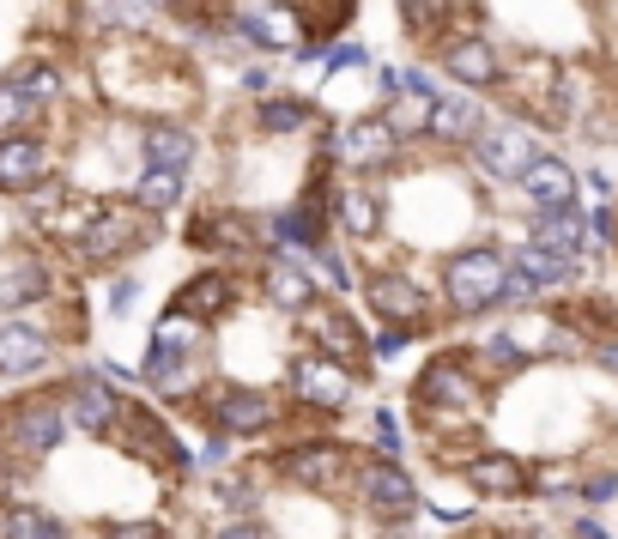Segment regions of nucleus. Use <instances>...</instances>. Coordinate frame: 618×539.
Segmentation results:
<instances>
[{"instance_id": "nucleus-1", "label": "nucleus", "mask_w": 618, "mask_h": 539, "mask_svg": "<svg viewBox=\"0 0 618 539\" xmlns=\"http://www.w3.org/2000/svg\"><path fill=\"white\" fill-rule=\"evenodd\" d=\"M503 279H510V261L491 255V249H467V255H455V261L443 267V291H448V303H455L460 316L491 309V303L503 297Z\"/></svg>"}, {"instance_id": "nucleus-2", "label": "nucleus", "mask_w": 618, "mask_h": 539, "mask_svg": "<svg viewBox=\"0 0 618 539\" xmlns=\"http://www.w3.org/2000/svg\"><path fill=\"white\" fill-rule=\"evenodd\" d=\"M474 159H479V171L498 176V183H522L539 152H534V133L527 128H486L474 140Z\"/></svg>"}, {"instance_id": "nucleus-3", "label": "nucleus", "mask_w": 618, "mask_h": 539, "mask_svg": "<svg viewBox=\"0 0 618 539\" xmlns=\"http://www.w3.org/2000/svg\"><path fill=\"white\" fill-rule=\"evenodd\" d=\"M145 231H152V212H140V207H97L92 231H85V255H92V261H116V255H128Z\"/></svg>"}, {"instance_id": "nucleus-4", "label": "nucleus", "mask_w": 618, "mask_h": 539, "mask_svg": "<svg viewBox=\"0 0 618 539\" xmlns=\"http://www.w3.org/2000/svg\"><path fill=\"white\" fill-rule=\"evenodd\" d=\"M212 424H219L224 436H255V431H267V424H273V400L267 395H255V388H219V395H212Z\"/></svg>"}, {"instance_id": "nucleus-5", "label": "nucleus", "mask_w": 618, "mask_h": 539, "mask_svg": "<svg viewBox=\"0 0 618 539\" xmlns=\"http://www.w3.org/2000/svg\"><path fill=\"white\" fill-rule=\"evenodd\" d=\"M291 395H298L303 407H340V400L352 395V376H346L328 352L298 358V364H291Z\"/></svg>"}, {"instance_id": "nucleus-6", "label": "nucleus", "mask_w": 618, "mask_h": 539, "mask_svg": "<svg viewBox=\"0 0 618 539\" xmlns=\"http://www.w3.org/2000/svg\"><path fill=\"white\" fill-rule=\"evenodd\" d=\"M346 473V455L334 443H303V448H285V479L303 491H334Z\"/></svg>"}, {"instance_id": "nucleus-7", "label": "nucleus", "mask_w": 618, "mask_h": 539, "mask_svg": "<svg viewBox=\"0 0 618 539\" xmlns=\"http://www.w3.org/2000/svg\"><path fill=\"white\" fill-rule=\"evenodd\" d=\"M358 491H364V503L376 515H388V522H400V515H412V503H419V491H412V479L400 473V467H388V460H376V467H364V479H358Z\"/></svg>"}, {"instance_id": "nucleus-8", "label": "nucleus", "mask_w": 618, "mask_h": 539, "mask_svg": "<svg viewBox=\"0 0 618 539\" xmlns=\"http://www.w3.org/2000/svg\"><path fill=\"white\" fill-rule=\"evenodd\" d=\"M231 303H237V279L231 273H195L183 291H176V316L207 321V316H224Z\"/></svg>"}, {"instance_id": "nucleus-9", "label": "nucleus", "mask_w": 618, "mask_h": 539, "mask_svg": "<svg viewBox=\"0 0 618 539\" xmlns=\"http://www.w3.org/2000/svg\"><path fill=\"white\" fill-rule=\"evenodd\" d=\"M61 424H67L61 407H49V400H31V407L13 419V431H7V436H13L19 455H49V448L61 443Z\"/></svg>"}, {"instance_id": "nucleus-10", "label": "nucleus", "mask_w": 618, "mask_h": 539, "mask_svg": "<svg viewBox=\"0 0 618 539\" xmlns=\"http://www.w3.org/2000/svg\"><path fill=\"white\" fill-rule=\"evenodd\" d=\"M522 188H527V195H534L546 212H564L570 200H576V171H570L564 159H546V152H539V159L527 164Z\"/></svg>"}, {"instance_id": "nucleus-11", "label": "nucleus", "mask_w": 618, "mask_h": 539, "mask_svg": "<svg viewBox=\"0 0 618 539\" xmlns=\"http://www.w3.org/2000/svg\"><path fill=\"white\" fill-rule=\"evenodd\" d=\"M43 171H49V152H43L37 140H25V133H7V140H0V188H7V195L31 188Z\"/></svg>"}, {"instance_id": "nucleus-12", "label": "nucleus", "mask_w": 618, "mask_h": 539, "mask_svg": "<svg viewBox=\"0 0 618 539\" xmlns=\"http://www.w3.org/2000/svg\"><path fill=\"white\" fill-rule=\"evenodd\" d=\"M195 133L188 128H171V121H159V128H145V171H171L183 176L188 164H195Z\"/></svg>"}, {"instance_id": "nucleus-13", "label": "nucleus", "mask_w": 618, "mask_h": 539, "mask_svg": "<svg viewBox=\"0 0 618 539\" xmlns=\"http://www.w3.org/2000/svg\"><path fill=\"white\" fill-rule=\"evenodd\" d=\"M370 303H376L388 321H400V328L424 316V291L412 285L407 273H376V279H370Z\"/></svg>"}, {"instance_id": "nucleus-14", "label": "nucleus", "mask_w": 618, "mask_h": 539, "mask_svg": "<svg viewBox=\"0 0 618 539\" xmlns=\"http://www.w3.org/2000/svg\"><path fill=\"white\" fill-rule=\"evenodd\" d=\"M49 364V340H43L37 328H19V321H7L0 328V376H31V370Z\"/></svg>"}, {"instance_id": "nucleus-15", "label": "nucleus", "mask_w": 618, "mask_h": 539, "mask_svg": "<svg viewBox=\"0 0 618 539\" xmlns=\"http://www.w3.org/2000/svg\"><path fill=\"white\" fill-rule=\"evenodd\" d=\"M395 140H400V133L376 116V121H352V128H346L334 145H340V159H346V164H382L388 152H395Z\"/></svg>"}, {"instance_id": "nucleus-16", "label": "nucleus", "mask_w": 618, "mask_h": 539, "mask_svg": "<svg viewBox=\"0 0 618 539\" xmlns=\"http://www.w3.org/2000/svg\"><path fill=\"white\" fill-rule=\"evenodd\" d=\"M67 412H73V424H85V431H109L121 412V400L109 395L97 376H80L73 382V395H67Z\"/></svg>"}, {"instance_id": "nucleus-17", "label": "nucleus", "mask_w": 618, "mask_h": 539, "mask_svg": "<svg viewBox=\"0 0 618 539\" xmlns=\"http://www.w3.org/2000/svg\"><path fill=\"white\" fill-rule=\"evenodd\" d=\"M424 133H436V140H479V133H486V116H479L474 97H436Z\"/></svg>"}, {"instance_id": "nucleus-18", "label": "nucleus", "mask_w": 618, "mask_h": 539, "mask_svg": "<svg viewBox=\"0 0 618 539\" xmlns=\"http://www.w3.org/2000/svg\"><path fill=\"white\" fill-rule=\"evenodd\" d=\"M443 67L455 73L460 85H491V80L503 73V67H498V55H491V43H479V37H467V43H448Z\"/></svg>"}, {"instance_id": "nucleus-19", "label": "nucleus", "mask_w": 618, "mask_h": 539, "mask_svg": "<svg viewBox=\"0 0 618 539\" xmlns=\"http://www.w3.org/2000/svg\"><path fill=\"white\" fill-rule=\"evenodd\" d=\"M534 243L539 249H552V255H564V261H582V243H588V231H582V219L576 212H539V224H534Z\"/></svg>"}, {"instance_id": "nucleus-20", "label": "nucleus", "mask_w": 618, "mask_h": 539, "mask_svg": "<svg viewBox=\"0 0 618 539\" xmlns=\"http://www.w3.org/2000/svg\"><path fill=\"white\" fill-rule=\"evenodd\" d=\"M303 321H310V333H316V340L328 345V358H334V364H340V358H358V352H364V340H358V328H352V321L340 316V309H310V316H303Z\"/></svg>"}, {"instance_id": "nucleus-21", "label": "nucleus", "mask_w": 618, "mask_h": 539, "mask_svg": "<svg viewBox=\"0 0 618 539\" xmlns=\"http://www.w3.org/2000/svg\"><path fill=\"white\" fill-rule=\"evenodd\" d=\"M467 479H474V485L486 491V497H515V491L527 485V473L515 467L510 455H486V460H474V467H467Z\"/></svg>"}, {"instance_id": "nucleus-22", "label": "nucleus", "mask_w": 618, "mask_h": 539, "mask_svg": "<svg viewBox=\"0 0 618 539\" xmlns=\"http://www.w3.org/2000/svg\"><path fill=\"white\" fill-rule=\"evenodd\" d=\"M419 395L431 407H474V382L460 376V364H436V370H424Z\"/></svg>"}, {"instance_id": "nucleus-23", "label": "nucleus", "mask_w": 618, "mask_h": 539, "mask_svg": "<svg viewBox=\"0 0 618 539\" xmlns=\"http://www.w3.org/2000/svg\"><path fill=\"white\" fill-rule=\"evenodd\" d=\"M145 382H152V388H164V395H176V388H195V358L152 345V352H145Z\"/></svg>"}, {"instance_id": "nucleus-24", "label": "nucleus", "mask_w": 618, "mask_h": 539, "mask_svg": "<svg viewBox=\"0 0 618 539\" xmlns=\"http://www.w3.org/2000/svg\"><path fill=\"white\" fill-rule=\"evenodd\" d=\"M515 273L539 291V285H564V279L576 273V261H564V255H552V249H539V243H527V249L515 255Z\"/></svg>"}, {"instance_id": "nucleus-25", "label": "nucleus", "mask_w": 618, "mask_h": 539, "mask_svg": "<svg viewBox=\"0 0 618 539\" xmlns=\"http://www.w3.org/2000/svg\"><path fill=\"white\" fill-rule=\"evenodd\" d=\"M267 297L279 303V309H310V273L291 261H273L267 267Z\"/></svg>"}, {"instance_id": "nucleus-26", "label": "nucleus", "mask_w": 618, "mask_h": 539, "mask_svg": "<svg viewBox=\"0 0 618 539\" xmlns=\"http://www.w3.org/2000/svg\"><path fill=\"white\" fill-rule=\"evenodd\" d=\"M237 31L261 49H298V19L285 13H255V19H237Z\"/></svg>"}, {"instance_id": "nucleus-27", "label": "nucleus", "mask_w": 618, "mask_h": 539, "mask_svg": "<svg viewBox=\"0 0 618 539\" xmlns=\"http://www.w3.org/2000/svg\"><path fill=\"white\" fill-rule=\"evenodd\" d=\"M334 212L346 219V231H352V237H376V231H382V219H376V200H370L364 188H340Z\"/></svg>"}, {"instance_id": "nucleus-28", "label": "nucleus", "mask_w": 618, "mask_h": 539, "mask_svg": "<svg viewBox=\"0 0 618 539\" xmlns=\"http://www.w3.org/2000/svg\"><path fill=\"white\" fill-rule=\"evenodd\" d=\"M133 195H140V212H171L176 200H183V176H171V171H145Z\"/></svg>"}, {"instance_id": "nucleus-29", "label": "nucleus", "mask_w": 618, "mask_h": 539, "mask_svg": "<svg viewBox=\"0 0 618 539\" xmlns=\"http://www.w3.org/2000/svg\"><path fill=\"white\" fill-rule=\"evenodd\" d=\"M37 291H49L43 267L31 261V255H13V261H7V285H0V297H7V303H25V297H37Z\"/></svg>"}, {"instance_id": "nucleus-30", "label": "nucleus", "mask_w": 618, "mask_h": 539, "mask_svg": "<svg viewBox=\"0 0 618 539\" xmlns=\"http://www.w3.org/2000/svg\"><path fill=\"white\" fill-rule=\"evenodd\" d=\"M7 539H67V534H61V522H49L43 509L13 503V509H7Z\"/></svg>"}, {"instance_id": "nucleus-31", "label": "nucleus", "mask_w": 618, "mask_h": 539, "mask_svg": "<svg viewBox=\"0 0 618 539\" xmlns=\"http://www.w3.org/2000/svg\"><path fill=\"white\" fill-rule=\"evenodd\" d=\"M128 424H133V443H140V448H159V455L183 460V448H176V436L164 431V424L152 419V412H145V407H128Z\"/></svg>"}, {"instance_id": "nucleus-32", "label": "nucleus", "mask_w": 618, "mask_h": 539, "mask_svg": "<svg viewBox=\"0 0 618 539\" xmlns=\"http://www.w3.org/2000/svg\"><path fill=\"white\" fill-rule=\"evenodd\" d=\"M303 121H310V104H303V97H267L261 104V128L267 133H298Z\"/></svg>"}, {"instance_id": "nucleus-33", "label": "nucleus", "mask_w": 618, "mask_h": 539, "mask_svg": "<svg viewBox=\"0 0 618 539\" xmlns=\"http://www.w3.org/2000/svg\"><path fill=\"white\" fill-rule=\"evenodd\" d=\"M152 345H164V352H188V358H195V345H200V321H188V316H164V321H159V333H152Z\"/></svg>"}, {"instance_id": "nucleus-34", "label": "nucleus", "mask_w": 618, "mask_h": 539, "mask_svg": "<svg viewBox=\"0 0 618 539\" xmlns=\"http://www.w3.org/2000/svg\"><path fill=\"white\" fill-rule=\"evenodd\" d=\"M7 85H13L25 104H37V97H55V67H37V61H31V67H19Z\"/></svg>"}, {"instance_id": "nucleus-35", "label": "nucleus", "mask_w": 618, "mask_h": 539, "mask_svg": "<svg viewBox=\"0 0 618 539\" xmlns=\"http://www.w3.org/2000/svg\"><path fill=\"white\" fill-rule=\"evenodd\" d=\"M273 231H279V237H285V243H322V219H316V212H285V219H279L273 224Z\"/></svg>"}, {"instance_id": "nucleus-36", "label": "nucleus", "mask_w": 618, "mask_h": 539, "mask_svg": "<svg viewBox=\"0 0 618 539\" xmlns=\"http://www.w3.org/2000/svg\"><path fill=\"white\" fill-rule=\"evenodd\" d=\"M188 237H195L200 249H231V243H243V237H249V231H243L237 219H224V224H195Z\"/></svg>"}, {"instance_id": "nucleus-37", "label": "nucleus", "mask_w": 618, "mask_h": 539, "mask_svg": "<svg viewBox=\"0 0 618 539\" xmlns=\"http://www.w3.org/2000/svg\"><path fill=\"white\" fill-rule=\"evenodd\" d=\"M25 121H31V104L13 92V85H0V140H7V133H19Z\"/></svg>"}, {"instance_id": "nucleus-38", "label": "nucleus", "mask_w": 618, "mask_h": 539, "mask_svg": "<svg viewBox=\"0 0 618 539\" xmlns=\"http://www.w3.org/2000/svg\"><path fill=\"white\" fill-rule=\"evenodd\" d=\"M486 352H491V358H498V364H503V370H515V364H522V345H515V340H510V333H491V340H486Z\"/></svg>"}, {"instance_id": "nucleus-39", "label": "nucleus", "mask_w": 618, "mask_h": 539, "mask_svg": "<svg viewBox=\"0 0 618 539\" xmlns=\"http://www.w3.org/2000/svg\"><path fill=\"white\" fill-rule=\"evenodd\" d=\"M436 7H443V0H400V13H407V25L412 31H424L436 19Z\"/></svg>"}, {"instance_id": "nucleus-40", "label": "nucleus", "mask_w": 618, "mask_h": 539, "mask_svg": "<svg viewBox=\"0 0 618 539\" xmlns=\"http://www.w3.org/2000/svg\"><path fill=\"white\" fill-rule=\"evenodd\" d=\"M104 539H159V527L152 522H116V527H104Z\"/></svg>"}, {"instance_id": "nucleus-41", "label": "nucleus", "mask_w": 618, "mask_h": 539, "mask_svg": "<svg viewBox=\"0 0 618 539\" xmlns=\"http://www.w3.org/2000/svg\"><path fill=\"white\" fill-rule=\"evenodd\" d=\"M407 340H412V328H382V333H376V358H395Z\"/></svg>"}, {"instance_id": "nucleus-42", "label": "nucleus", "mask_w": 618, "mask_h": 539, "mask_svg": "<svg viewBox=\"0 0 618 539\" xmlns=\"http://www.w3.org/2000/svg\"><path fill=\"white\" fill-rule=\"evenodd\" d=\"M376 443L388 448V455H395V448H400V424L388 419V412H376Z\"/></svg>"}, {"instance_id": "nucleus-43", "label": "nucleus", "mask_w": 618, "mask_h": 539, "mask_svg": "<svg viewBox=\"0 0 618 539\" xmlns=\"http://www.w3.org/2000/svg\"><path fill=\"white\" fill-rule=\"evenodd\" d=\"M358 61H364V49H358V43H346V49L328 55V67H358Z\"/></svg>"}, {"instance_id": "nucleus-44", "label": "nucleus", "mask_w": 618, "mask_h": 539, "mask_svg": "<svg viewBox=\"0 0 618 539\" xmlns=\"http://www.w3.org/2000/svg\"><path fill=\"white\" fill-rule=\"evenodd\" d=\"M322 261H328V279H334V285H352V273H346V261H340V255H322Z\"/></svg>"}, {"instance_id": "nucleus-45", "label": "nucleus", "mask_w": 618, "mask_h": 539, "mask_svg": "<svg viewBox=\"0 0 618 539\" xmlns=\"http://www.w3.org/2000/svg\"><path fill=\"white\" fill-rule=\"evenodd\" d=\"M613 491H618V479L606 473V479H594V485H588V497H594V503H606V497H613Z\"/></svg>"}, {"instance_id": "nucleus-46", "label": "nucleus", "mask_w": 618, "mask_h": 539, "mask_svg": "<svg viewBox=\"0 0 618 539\" xmlns=\"http://www.w3.org/2000/svg\"><path fill=\"white\" fill-rule=\"evenodd\" d=\"M219 539H261V534H255V527H224Z\"/></svg>"}, {"instance_id": "nucleus-47", "label": "nucleus", "mask_w": 618, "mask_h": 539, "mask_svg": "<svg viewBox=\"0 0 618 539\" xmlns=\"http://www.w3.org/2000/svg\"><path fill=\"white\" fill-rule=\"evenodd\" d=\"M576 539H606V534H600L594 522H582V527H576Z\"/></svg>"}, {"instance_id": "nucleus-48", "label": "nucleus", "mask_w": 618, "mask_h": 539, "mask_svg": "<svg viewBox=\"0 0 618 539\" xmlns=\"http://www.w3.org/2000/svg\"><path fill=\"white\" fill-rule=\"evenodd\" d=\"M600 358H606V370H613V376H618V340H613V345H606V352H600Z\"/></svg>"}, {"instance_id": "nucleus-49", "label": "nucleus", "mask_w": 618, "mask_h": 539, "mask_svg": "<svg viewBox=\"0 0 618 539\" xmlns=\"http://www.w3.org/2000/svg\"><path fill=\"white\" fill-rule=\"evenodd\" d=\"M140 7H145V13H159V7H171V0H140Z\"/></svg>"}]
</instances>
